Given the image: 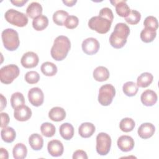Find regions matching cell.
<instances>
[{
    "mask_svg": "<svg viewBox=\"0 0 159 159\" xmlns=\"http://www.w3.org/2000/svg\"><path fill=\"white\" fill-rule=\"evenodd\" d=\"M111 3L113 6H116V11L117 14L122 17H127L130 12L129 6L126 3L125 1L119 0V1H111Z\"/></svg>",
    "mask_w": 159,
    "mask_h": 159,
    "instance_id": "e0dca14e",
    "label": "cell"
},
{
    "mask_svg": "<svg viewBox=\"0 0 159 159\" xmlns=\"http://www.w3.org/2000/svg\"><path fill=\"white\" fill-rule=\"evenodd\" d=\"M124 93L129 97L134 96L139 90L137 84L133 81H127L122 86Z\"/></svg>",
    "mask_w": 159,
    "mask_h": 159,
    "instance_id": "f546056e",
    "label": "cell"
},
{
    "mask_svg": "<svg viewBox=\"0 0 159 159\" xmlns=\"http://www.w3.org/2000/svg\"><path fill=\"white\" fill-rule=\"evenodd\" d=\"M32 116L31 109L25 105L19 106L14 109V117L18 121L28 120Z\"/></svg>",
    "mask_w": 159,
    "mask_h": 159,
    "instance_id": "7c38bea8",
    "label": "cell"
},
{
    "mask_svg": "<svg viewBox=\"0 0 159 159\" xmlns=\"http://www.w3.org/2000/svg\"><path fill=\"white\" fill-rule=\"evenodd\" d=\"M73 159H87L88 158V156L87 154L86 153V152L82 150H78L76 151H75L73 153Z\"/></svg>",
    "mask_w": 159,
    "mask_h": 159,
    "instance_id": "60d3db41",
    "label": "cell"
},
{
    "mask_svg": "<svg viewBox=\"0 0 159 159\" xmlns=\"http://www.w3.org/2000/svg\"><path fill=\"white\" fill-rule=\"evenodd\" d=\"M96 130L95 126L91 122L82 123L78 128V133L83 138H89L93 135Z\"/></svg>",
    "mask_w": 159,
    "mask_h": 159,
    "instance_id": "ac0fdd59",
    "label": "cell"
},
{
    "mask_svg": "<svg viewBox=\"0 0 159 159\" xmlns=\"http://www.w3.org/2000/svg\"><path fill=\"white\" fill-rule=\"evenodd\" d=\"M12 154L15 159L25 158L27 154V147L22 143L16 144L12 149Z\"/></svg>",
    "mask_w": 159,
    "mask_h": 159,
    "instance_id": "4316f807",
    "label": "cell"
},
{
    "mask_svg": "<svg viewBox=\"0 0 159 159\" xmlns=\"http://www.w3.org/2000/svg\"><path fill=\"white\" fill-rule=\"evenodd\" d=\"M140 99L143 105L152 106L157 101V94L153 90L147 89L142 93Z\"/></svg>",
    "mask_w": 159,
    "mask_h": 159,
    "instance_id": "2e32d148",
    "label": "cell"
},
{
    "mask_svg": "<svg viewBox=\"0 0 159 159\" xmlns=\"http://www.w3.org/2000/svg\"><path fill=\"white\" fill-rule=\"evenodd\" d=\"M111 138L106 133L100 132L96 137V152L100 155H106L111 147Z\"/></svg>",
    "mask_w": 159,
    "mask_h": 159,
    "instance_id": "ba28073f",
    "label": "cell"
},
{
    "mask_svg": "<svg viewBox=\"0 0 159 159\" xmlns=\"http://www.w3.org/2000/svg\"><path fill=\"white\" fill-rule=\"evenodd\" d=\"M63 3H64L66 6H69V7H72L77 2L76 0H63L62 1Z\"/></svg>",
    "mask_w": 159,
    "mask_h": 159,
    "instance_id": "f6af8a7d",
    "label": "cell"
},
{
    "mask_svg": "<svg viewBox=\"0 0 159 159\" xmlns=\"http://www.w3.org/2000/svg\"><path fill=\"white\" fill-rule=\"evenodd\" d=\"M4 17L7 22L19 27H24L28 23L27 15L14 9L7 10L5 12Z\"/></svg>",
    "mask_w": 159,
    "mask_h": 159,
    "instance_id": "5b68a950",
    "label": "cell"
},
{
    "mask_svg": "<svg viewBox=\"0 0 159 159\" xmlns=\"http://www.w3.org/2000/svg\"><path fill=\"white\" fill-rule=\"evenodd\" d=\"M48 25V19L44 15H40L34 19L32 27L37 31H41L45 29Z\"/></svg>",
    "mask_w": 159,
    "mask_h": 159,
    "instance_id": "603a6c76",
    "label": "cell"
},
{
    "mask_svg": "<svg viewBox=\"0 0 159 159\" xmlns=\"http://www.w3.org/2000/svg\"><path fill=\"white\" fill-rule=\"evenodd\" d=\"M119 148L124 152L132 150L134 147V140L132 137L129 135L120 136L117 142Z\"/></svg>",
    "mask_w": 159,
    "mask_h": 159,
    "instance_id": "5bb4252c",
    "label": "cell"
},
{
    "mask_svg": "<svg viewBox=\"0 0 159 159\" xmlns=\"http://www.w3.org/2000/svg\"><path fill=\"white\" fill-rule=\"evenodd\" d=\"M19 73L20 70L16 65H7L0 70V80L2 83L9 84L19 76Z\"/></svg>",
    "mask_w": 159,
    "mask_h": 159,
    "instance_id": "8992f818",
    "label": "cell"
},
{
    "mask_svg": "<svg viewBox=\"0 0 159 159\" xmlns=\"http://www.w3.org/2000/svg\"><path fill=\"white\" fill-rule=\"evenodd\" d=\"M130 33L129 27L125 23H117L114 31L109 37V42L111 46L115 48H120L127 42V39Z\"/></svg>",
    "mask_w": 159,
    "mask_h": 159,
    "instance_id": "7a4b0ae2",
    "label": "cell"
},
{
    "mask_svg": "<svg viewBox=\"0 0 159 159\" xmlns=\"http://www.w3.org/2000/svg\"><path fill=\"white\" fill-rule=\"evenodd\" d=\"M27 1H28L27 0H15V1L12 0L11 1V2L17 7H22L26 2H27Z\"/></svg>",
    "mask_w": 159,
    "mask_h": 159,
    "instance_id": "b9f144b4",
    "label": "cell"
},
{
    "mask_svg": "<svg viewBox=\"0 0 159 159\" xmlns=\"http://www.w3.org/2000/svg\"><path fill=\"white\" fill-rule=\"evenodd\" d=\"M40 130L43 135L46 137H53L56 131L55 127L53 124L50 122H44L40 126Z\"/></svg>",
    "mask_w": 159,
    "mask_h": 159,
    "instance_id": "836d02e7",
    "label": "cell"
},
{
    "mask_svg": "<svg viewBox=\"0 0 159 159\" xmlns=\"http://www.w3.org/2000/svg\"><path fill=\"white\" fill-rule=\"evenodd\" d=\"M157 35L155 30L144 28L140 32V39L145 43H150L153 41Z\"/></svg>",
    "mask_w": 159,
    "mask_h": 159,
    "instance_id": "f1b7e54d",
    "label": "cell"
},
{
    "mask_svg": "<svg viewBox=\"0 0 159 159\" xmlns=\"http://www.w3.org/2000/svg\"><path fill=\"white\" fill-rule=\"evenodd\" d=\"M141 19V14L140 13L134 9L130 10V13L129 15L125 17V21L131 25H135L138 24Z\"/></svg>",
    "mask_w": 159,
    "mask_h": 159,
    "instance_id": "e575fe53",
    "label": "cell"
},
{
    "mask_svg": "<svg viewBox=\"0 0 159 159\" xmlns=\"http://www.w3.org/2000/svg\"><path fill=\"white\" fill-rule=\"evenodd\" d=\"M25 102L24 97L21 93L16 92L12 94L11 97V104L14 109L24 105Z\"/></svg>",
    "mask_w": 159,
    "mask_h": 159,
    "instance_id": "4dcf8cb0",
    "label": "cell"
},
{
    "mask_svg": "<svg viewBox=\"0 0 159 159\" xmlns=\"http://www.w3.org/2000/svg\"><path fill=\"white\" fill-rule=\"evenodd\" d=\"M153 79V76L150 73H143L138 76L137 79V84L138 87L146 88L152 83Z\"/></svg>",
    "mask_w": 159,
    "mask_h": 159,
    "instance_id": "484cf974",
    "label": "cell"
},
{
    "mask_svg": "<svg viewBox=\"0 0 159 159\" xmlns=\"http://www.w3.org/2000/svg\"><path fill=\"white\" fill-rule=\"evenodd\" d=\"M60 134L66 140L71 139L74 135V127L70 123H63L59 128Z\"/></svg>",
    "mask_w": 159,
    "mask_h": 159,
    "instance_id": "44dd1931",
    "label": "cell"
},
{
    "mask_svg": "<svg viewBox=\"0 0 159 159\" xmlns=\"http://www.w3.org/2000/svg\"><path fill=\"white\" fill-rule=\"evenodd\" d=\"M155 131V126L149 122L142 124L138 129L137 133L139 137L143 139L150 138L154 134Z\"/></svg>",
    "mask_w": 159,
    "mask_h": 159,
    "instance_id": "9a60e30c",
    "label": "cell"
},
{
    "mask_svg": "<svg viewBox=\"0 0 159 159\" xmlns=\"http://www.w3.org/2000/svg\"><path fill=\"white\" fill-rule=\"evenodd\" d=\"M112 22L111 20L101 16L92 17L88 21L89 27L99 34L107 33L111 29Z\"/></svg>",
    "mask_w": 159,
    "mask_h": 159,
    "instance_id": "277c9868",
    "label": "cell"
},
{
    "mask_svg": "<svg viewBox=\"0 0 159 159\" xmlns=\"http://www.w3.org/2000/svg\"><path fill=\"white\" fill-rule=\"evenodd\" d=\"M93 78L97 81L102 82L106 81L109 78V71L107 68L99 66L96 67L93 71Z\"/></svg>",
    "mask_w": 159,
    "mask_h": 159,
    "instance_id": "ffe728a7",
    "label": "cell"
},
{
    "mask_svg": "<svg viewBox=\"0 0 159 159\" xmlns=\"http://www.w3.org/2000/svg\"><path fill=\"white\" fill-rule=\"evenodd\" d=\"M29 143L34 150H40L43 145L42 137L39 134H33L29 138Z\"/></svg>",
    "mask_w": 159,
    "mask_h": 159,
    "instance_id": "cb8c5ba5",
    "label": "cell"
},
{
    "mask_svg": "<svg viewBox=\"0 0 159 159\" xmlns=\"http://www.w3.org/2000/svg\"><path fill=\"white\" fill-rule=\"evenodd\" d=\"M42 73L47 76H53L57 73V67L52 62L45 61L43 63L40 67Z\"/></svg>",
    "mask_w": 159,
    "mask_h": 159,
    "instance_id": "83f0119b",
    "label": "cell"
},
{
    "mask_svg": "<svg viewBox=\"0 0 159 159\" xmlns=\"http://www.w3.org/2000/svg\"><path fill=\"white\" fill-rule=\"evenodd\" d=\"M1 136L4 142L6 143H12L16 139V133L13 128L11 127H6L1 130Z\"/></svg>",
    "mask_w": 159,
    "mask_h": 159,
    "instance_id": "d4e9b609",
    "label": "cell"
},
{
    "mask_svg": "<svg viewBox=\"0 0 159 159\" xmlns=\"http://www.w3.org/2000/svg\"><path fill=\"white\" fill-rule=\"evenodd\" d=\"M79 24V19L78 18L73 15L68 16L66 19L64 25L69 29H73L76 28Z\"/></svg>",
    "mask_w": 159,
    "mask_h": 159,
    "instance_id": "74e56055",
    "label": "cell"
},
{
    "mask_svg": "<svg viewBox=\"0 0 159 159\" xmlns=\"http://www.w3.org/2000/svg\"><path fill=\"white\" fill-rule=\"evenodd\" d=\"M47 150L50 155L57 157L62 155L64 151V147L63 143L60 140H52L48 143Z\"/></svg>",
    "mask_w": 159,
    "mask_h": 159,
    "instance_id": "4fadbf2b",
    "label": "cell"
},
{
    "mask_svg": "<svg viewBox=\"0 0 159 159\" xmlns=\"http://www.w3.org/2000/svg\"><path fill=\"white\" fill-rule=\"evenodd\" d=\"M99 16H101V17H104L105 18H107L111 22H112L113 19H114V15H113L112 11L109 7L102 8L99 11Z\"/></svg>",
    "mask_w": 159,
    "mask_h": 159,
    "instance_id": "f35d334b",
    "label": "cell"
},
{
    "mask_svg": "<svg viewBox=\"0 0 159 159\" xmlns=\"http://www.w3.org/2000/svg\"><path fill=\"white\" fill-rule=\"evenodd\" d=\"M0 157H1V158H2V159H7L9 157L8 152L4 148H1Z\"/></svg>",
    "mask_w": 159,
    "mask_h": 159,
    "instance_id": "ee69618b",
    "label": "cell"
},
{
    "mask_svg": "<svg viewBox=\"0 0 159 159\" xmlns=\"http://www.w3.org/2000/svg\"><path fill=\"white\" fill-rule=\"evenodd\" d=\"M1 127L2 129L7 127L9 122V115L6 112H1Z\"/></svg>",
    "mask_w": 159,
    "mask_h": 159,
    "instance_id": "ab89813d",
    "label": "cell"
},
{
    "mask_svg": "<svg viewBox=\"0 0 159 159\" xmlns=\"http://www.w3.org/2000/svg\"><path fill=\"white\" fill-rule=\"evenodd\" d=\"M48 117L53 121L60 122L66 117V112L65 109L61 107H53L48 112Z\"/></svg>",
    "mask_w": 159,
    "mask_h": 159,
    "instance_id": "d6986e66",
    "label": "cell"
},
{
    "mask_svg": "<svg viewBox=\"0 0 159 159\" xmlns=\"http://www.w3.org/2000/svg\"><path fill=\"white\" fill-rule=\"evenodd\" d=\"M28 99L32 105L39 107L43 102L44 94L40 88L38 87L32 88L28 92Z\"/></svg>",
    "mask_w": 159,
    "mask_h": 159,
    "instance_id": "30bf717a",
    "label": "cell"
},
{
    "mask_svg": "<svg viewBox=\"0 0 159 159\" xmlns=\"http://www.w3.org/2000/svg\"><path fill=\"white\" fill-rule=\"evenodd\" d=\"M6 104H7V101L6 98L2 94H1V108H0L1 111H2L6 107Z\"/></svg>",
    "mask_w": 159,
    "mask_h": 159,
    "instance_id": "7bdbcfd3",
    "label": "cell"
},
{
    "mask_svg": "<svg viewBox=\"0 0 159 159\" xmlns=\"http://www.w3.org/2000/svg\"><path fill=\"white\" fill-rule=\"evenodd\" d=\"M42 7L41 4L37 2H31L26 9L27 15L32 18L35 19L37 16L42 14Z\"/></svg>",
    "mask_w": 159,
    "mask_h": 159,
    "instance_id": "7402d4cb",
    "label": "cell"
},
{
    "mask_svg": "<svg viewBox=\"0 0 159 159\" xmlns=\"http://www.w3.org/2000/svg\"><path fill=\"white\" fill-rule=\"evenodd\" d=\"M143 25L145 26V28H149L156 30L158 27V20L154 16H147L144 20Z\"/></svg>",
    "mask_w": 159,
    "mask_h": 159,
    "instance_id": "d590c367",
    "label": "cell"
},
{
    "mask_svg": "<svg viewBox=\"0 0 159 159\" xmlns=\"http://www.w3.org/2000/svg\"><path fill=\"white\" fill-rule=\"evenodd\" d=\"M40 80L39 74L35 71H30L25 73V80L29 84H35Z\"/></svg>",
    "mask_w": 159,
    "mask_h": 159,
    "instance_id": "8d00e7d4",
    "label": "cell"
},
{
    "mask_svg": "<svg viewBox=\"0 0 159 159\" xmlns=\"http://www.w3.org/2000/svg\"><path fill=\"white\" fill-rule=\"evenodd\" d=\"M81 47L83 51L86 54L92 55L98 52L100 47V44L96 39L89 37L83 41Z\"/></svg>",
    "mask_w": 159,
    "mask_h": 159,
    "instance_id": "9c48e42d",
    "label": "cell"
},
{
    "mask_svg": "<svg viewBox=\"0 0 159 159\" xmlns=\"http://www.w3.org/2000/svg\"><path fill=\"white\" fill-rule=\"evenodd\" d=\"M4 47L9 51H14L19 46L20 41L17 32L11 28L4 29L1 34Z\"/></svg>",
    "mask_w": 159,
    "mask_h": 159,
    "instance_id": "3957f363",
    "label": "cell"
},
{
    "mask_svg": "<svg viewBox=\"0 0 159 159\" xmlns=\"http://www.w3.org/2000/svg\"><path fill=\"white\" fill-rule=\"evenodd\" d=\"M135 125V123L132 119L125 117L120 120L119 123V127L122 132H129L134 129Z\"/></svg>",
    "mask_w": 159,
    "mask_h": 159,
    "instance_id": "1f68e13d",
    "label": "cell"
},
{
    "mask_svg": "<svg viewBox=\"0 0 159 159\" xmlns=\"http://www.w3.org/2000/svg\"><path fill=\"white\" fill-rule=\"evenodd\" d=\"M115 94L116 89L114 86L111 84H104L99 90L98 101L102 106H107L111 104Z\"/></svg>",
    "mask_w": 159,
    "mask_h": 159,
    "instance_id": "52a82bcc",
    "label": "cell"
},
{
    "mask_svg": "<svg viewBox=\"0 0 159 159\" xmlns=\"http://www.w3.org/2000/svg\"><path fill=\"white\" fill-rule=\"evenodd\" d=\"M68 16V13L64 10H58L53 14V21L58 25H63L64 22Z\"/></svg>",
    "mask_w": 159,
    "mask_h": 159,
    "instance_id": "d6a6232c",
    "label": "cell"
},
{
    "mask_svg": "<svg viewBox=\"0 0 159 159\" xmlns=\"http://www.w3.org/2000/svg\"><path fill=\"white\" fill-rule=\"evenodd\" d=\"M70 48V39L66 36L59 35L54 40L50 50L51 56L57 61H61L66 58Z\"/></svg>",
    "mask_w": 159,
    "mask_h": 159,
    "instance_id": "6da1fadb",
    "label": "cell"
},
{
    "mask_svg": "<svg viewBox=\"0 0 159 159\" xmlns=\"http://www.w3.org/2000/svg\"><path fill=\"white\" fill-rule=\"evenodd\" d=\"M39 61V58L37 53L33 52L25 53L20 60L21 65L25 68H32L35 67Z\"/></svg>",
    "mask_w": 159,
    "mask_h": 159,
    "instance_id": "8fae6325",
    "label": "cell"
}]
</instances>
